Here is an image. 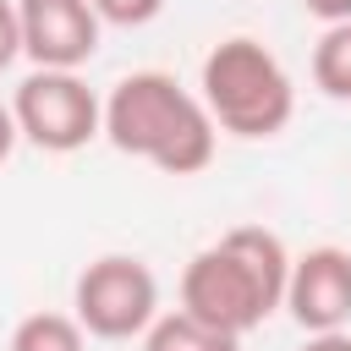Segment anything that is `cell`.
I'll return each instance as SVG.
<instances>
[{"label": "cell", "instance_id": "2", "mask_svg": "<svg viewBox=\"0 0 351 351\" xmlns=\"http://www.w3.org/2000/svg\"><path fill=\"white\" fill-rule=\"evenodd\" d=\"M121 154L159 165L165 176H197L214 159V121L197 93H186L170 71H132L104 99L99 126Z\"/></svg>", "mask_w": 351, "mask_h": 351}, {"label": "cell", "instance_id": "15", "mask_svg": "<svg viewBox=\"0 0 351 351\" xmlns=\"http://www.w3.org/2000/svg\"><path fill=\"white\" fill-rule=\"evenodd\" d=\"M302 351H351V335L346 329H329V335H307Z\"/></svg>", "mask_w": 351, "mask_h": 351}, {"label": "cell", "instance_id": "9", "mask_svg": "<svg viewBox=\"0 0 351 351\" xmlns=\"http://www.w3.org/2000/svg\"><path fill=\"white\" fill-rule=\"evenodd\" d=\"M11 351H88V335L66 313H27L11 329Z\"/></svg>", "mask_w": 351, "mask_h": 351}, {"label": "cell", "instance_id": "10", "mask_svg": "<svg viewBox=\"0 0 351 351\" xmlns=\"http://www.w3.org/2000/svg\"><path fill=\"white\" fill-rule=\"evenodd\" d=\"M313 82L329 99H351V22L324 27V38L313 49Z\"/></svg>", "mask_w": 351, "mask_h": 351}, {"label": "cell", "instance_id": "11", "mask_svg": "<svg viewBox=\"0 0 351 351\" xmlns=\"http://www.w3.org/2000/svg\"><path fill=\"white\" fill-rule=\"evenodd\" d=\"M99 22H115V27H143L165 11V0H88Z\"/></svg>", "mask_w": 351, "mask_h": 351}, {"label": "cell", "instance_id": "3", "mask_svg": "<svg viewBox=\"0 0 351 351\" xmlns=\"http://www.w3.org/2000/svg\"><path fill=\"white\" fill-rule=\"evenodd\" d=\"M197 99L214 121V132L230 137H274L285 132L291 110H296V88L280 66V55L247 33L219 38L203 55V77H197Z\"/></svg>", "mask_w": 351, "mask_h": 351}, {"label": "cell", "instance_id": "5", "mask_svg": "<svg viewBox=\"0 0 351 351\" xmlns=\"http://www.w3.org/2000/svg\"><path fill=\"white\" fill-rule=\"evenodd\" d=\"M11 115H16V132L44 154H77L104 126V104L77 71H33V77H22L16 99H11Z\"/></svg>", "mask_w": 351, "mask_h": 351}, {"label": "cell", "instance_id": "6", "mask_svg": "<svg viewBox=\"0 0 351 351\" xmlns=\"http://www.w3.org/2000/svg\"><path fill=\"white\" fill-rule=\"evenodd\" d=\"M22 55L38 71H77L99 49V16L88 0H16Z\"/></svg>", "mask_w": 351, "mask_h": 351}, {"label": "cell", "instance_id": "14", "mask_svg": "<svg viewBox=\"0 0 351 351\" xmlns=\"http://www.w3.org/2000/svg\"><path fill=\"white\" fill-rule=\"evenodd\" d=\"M16 137H22V132H16V115H11V104H0V165L11 159V148H16Z\"/></svg>", "mask_w": 351, "mask_h": 351}, {"label": "cell", "instance_id": "7", "mask_svg": "<svg viewBox=\"0 0 351 351\" xmlns=\"http://www.w3.org/2000/svg\"><path fill=\"white\" fill-rule=\"evenodd\" d=\"M285 307L307 335L346 329V318H351V252L346 247H307L302 258H291Z\"/></svg>", "mask_w": 351, "mask_h": 351}, {"label": "cell", "instance_id": "8", "mask_svg": "<svg viewBox=\"0 0 351 351\" xmlns=\"http://www.w3.org/2000/svg\"><path fill=\"white\" fill-rule=\"evenodd\" d=\"M143 351H241V340L176 307V313H165L143 329Z\"/></svg>", "mask_w": 351, "mask_h": 351}, {"label": "cell", "instance_id": "1", "mask_svg": "<svg viewBox=\"0 0 351 351\" xmlns=\"http://www.w3.org/2000/svg\"><path fill=\"white\" fill-rule=\"evenodd\" d=\"M285 274H291L285 241L263 225H236L186 263L181 313H192V318L241 340L274 307H285Z\"/></svg>", "mask_w": 351, "mask_h": 351}, {"label": "cell", "instance_id": "12", "mask_svg": "<svg viewBox=\"0 0 351 351\" xmlns=\"http://www.w3.org/2000/svg\"><path fill=\"white\" fill-rule=\"evenodd\" d=\"M22 55V27H16V5L0 0V71Z\"/></svg>", "mask_w": 351, "mask_h": 351}, {"label": "cell", "instance_id": "4", "mask_svg": "<svg viewBox=\"0 0 351 351\" xmlns=\"http://www.w3.org/2000/svg\"><path fill=\"white\" fill-rule=\"evenodd\" d=\"M71 307H77L82 335L132 340V335H143V329L159 318V280H154V269H148L143 258L104 252V258H93V263L77 274Z\"/></svg>", "mask_w": 351, "mask_h": 351}, {"label": "cell", "instance_id": "13", "mask_svg": "<svg viewBox=\"0 0 351 351\" xmlns=\"http://www.w3.org/2000/svg\"><path fill=\"white\" fill-rule=\"evenodd\" d=\"M318 22H329V27H340V22H351V0H302Z\"/></svg>", "mask_w": 351, "mask_h": 351}]
</instances>
